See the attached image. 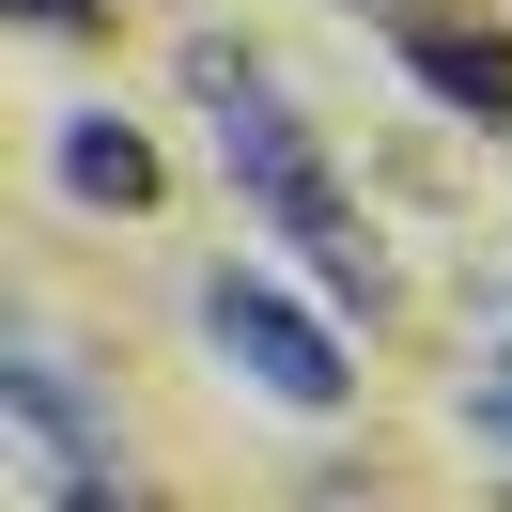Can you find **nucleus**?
<instances>
[{
  "mask_svg": "<svg viewBox=\"0 0 512 512\" xmlns=\"http://www.w3.org/2000/svg\"><path fill=\"white\" fill-rule=\"evenodd\" d=\"M187 94H202V125H218L233 187L264 202V233H280V249H311L342 311H373V295H388V280H373V233L342 218V171H326V140L280 109V78H264L249 47H202V63H187Z\"/></svg>",
  "mask_w": 512,
  "mask_h": 512,
  "instance_id": "obj_1",
  "label": "nucleus"
},
{
  "mask_svg": "<svg viewBox=\"0 0 512 512\" xmlns=\"http://www.w3.org/2000/svg\"><path fill=\"white\" fill-rule=\"evenodd\" d=\"M202 342H218V373H249L264 404H295V419H342V404H357L342 326L295 311V295H280V280H249V264H218V280H202Z\"/></svg>",
  "mask_w": 512,
  "mask_h": 512,
  "instance_id": "obj_2",
  "label": "nucleus"
},
{
  "mask_svg": "<svg viewBox=\"0 0 512 512\" xmlns=\"http://www.w3.org/2000/svg\"><path fill=\"white\" fill-rule=\"evenodd\" d=\"M0 435L32 450V497H125V466H109V419L78 404V373L47 342L0 357Z\"/></svg>",
  "mask_w": 512,
  "mask_h": 512,
  "instance_id": "obj_3",
  "label": "nucleus"
},
{
  "mask_svg": "<svg viewBox=\"0 0 512 512\" xmlns=\"http://www.w3.org/2000/svg\"><path fill=\"white\" fill-rule=\"evenodd\" d=\"M47 171H63V202H78V218H140V202H156V140H140V125H109V109H63Z\"/></svg>",
  "mask_w": 512,
  "mask_h": 512,
  "instance_id": "obj_4",
  "label": "nucleus"
},
{
  "mask_svg": "<svg viewBox=\"0 0 512 512\" xmlns=\"http://www.w3.org/2000/svg\"><path fill=\"white\" fill-rule=\"evenodd\" d=\"M404 78L466 125H512V32H404Z\"/></svg>",
  "mask_w": 512,
  "mask_h": 512,
  "instance_id": "obj_5",
  "label": "nucleus"
},
{
  "mask_svg": "<svg viewBox=\"0 0 512 512\" xmlns=\"http://www.w3.org/2000/svg\"><path fill=\"white\" fill-rule=\"evenodd\" d=\"M481 435H497V466H512V342L481 357Z\"/></svg>",
  "mask_w": 512,
  "mask_h": 512,
  "instance_id": "obj_6",
  "label": "nucleus"
},
{
  "mask_svg": "<svg viewBox=\"0 0 512 512\" xmlns=\"http://www.w3.org/2000/svg\"><path fill=\"white\" fill-rule=\"evenodd\" d=\"M16 16H32V32H78V16H94V0H16Z\"/></svg>",
  "mask_w": 512,
  "mask_h": 512,
  "instance_id": "obj_7",
  "label": "nucleus"
}]
</instances>
